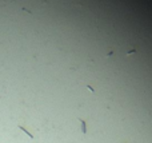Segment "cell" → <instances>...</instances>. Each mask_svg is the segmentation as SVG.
<instances>
[{
  "mask_svg": "<svg viewBox=\"0 0 152 143\" xmlns=\"http://www.w3.org/2000/svg\"><path fill=\"white\" fill-rule=\"evenodd\" d=\"M79 123H80V126H81V132H83V134H85V132H87V128H85V122L80 119Z\"/></svg>",
  "mask_w": 152,
  "mask_h": 143,
  "instance_id": "1",
  "label": "cell"
},
{
  "mask_svg": "<svg viewBox=\"0 0 152 143\" xmlns=\"http://www.w3.org/2000/svg\"><path fill=\"white\" fill-rule=\"evenodd\" d=\"M19 128H20V130H21V131H24V132H25V134H27V135H28V136H31V138H33V135H32V134H31V132H29V131H27V130H25V128H24V127H21V126H19Z\"/></svg>",
  "mask_w": 152,
  "mask_h": 143,
  "instance_id": "2",
  "label": "cell"
}]
</instances>
